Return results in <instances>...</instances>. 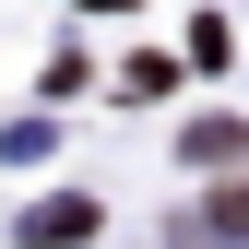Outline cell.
<instances>
[{"mask_svg": "<svg viewBox=\"0 0 249 249\" xmlns=\"http://www.w3.org/2000/svg\"><path fill=\"white\" fill-rule=\"evenodd\" d=\"M71 237H95V202H83V190H59V202L24 213V249H71Z\"/></svg>", "mask_w": 249, "mask_h": 249, "instance_id": "obj_1", "label": "cell"}, {"mask_svg": "<svg viewBox=\"0 0 249 249\" xmlns=\"http://www.w3.org/2000/svg\"><path fill=\"white\" fill-rule=\"evenodd\" d=\"M202 237H249V178H226V190H213V213H202Z\"/></svg>", "mask_w": 249, "mask_h": 249, "instance_id": "obj_3", "label": "cell"}, {"mask_svg": "<svg viewBox=\"0 0 249 249\" xmlns=\"http://www.w3.org/2000/svg\"><path fill=\"white\" fill-rule=\"evenodd\" d=\"M178 154H190V166H237L249 131H237V119H190V142H178Z\"/></svg>", "mask_w": 249, "mask_h": 249, "instance_id": "obj_2", "label": "cell"}]
</instances>
